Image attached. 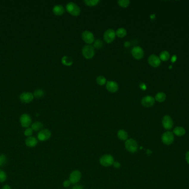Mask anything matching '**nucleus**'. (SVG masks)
<instances>
[{"label":"nucleus","mask_w":189,"mask_h":189,"mask_svg":"<svg viewBox=\"0 0 189 189\" xmlns=\"http://www.w3.org/2000/svg\"><path fill=\"white\" fill-rule=\"evenodd\" d=\"M66 10L70 15L73 16H78L81 13V9L79 6L73 2H69L66 6Z\"/></svg>","instance_id":"1"},{"label":"nucleus","mask_w":189,"mask_h":189,"mask_svg":"<svg viewBox=\"0 0 189 189\" xmlns=\"http://www.w3.org/2000/svg\"><path fill=\"white\" fill-rule=\"evenodd\" d=\"M124 147L126 149L131 153H135L138 149V143L135 139L132 138L128 139L125 141Z\"/></svg>","instance_id":"2"},{"label":"nucleus","mask_w":189,"mask_h":189,"mask_svg":"<svg viewBox=\"0 0 189 189\" xmlns=\"http://www.w3.org/2000/svg\"><path fill=\"white\" fill-rule=\"evenodd\" d=\"M82 54L86 59H92L95 54V48L91 44L86 45L83 47L82 50Z\"/></svg>","instance_id":"3"},{"label":"nucleus","mask_w":189,"mask_h":189,"mask_svg":"<svg viewBox=\"0 0 189 189\" xmlns=\"http://www.w3.org/2000/svg\"><path fill=\"white\" fill-rule=\"evenodd\" d=\"M115 162L114 158L111 154H104L99 159V162L102 166L109 167L112 166Z\"/></svg>","instance_id":"4"},{"label":"nucleus","mask_w":189,"mask_h":189,"mask_svg":"<svg viewBox=\"0 0 189 189\" xmlns=\"http://www.w3.org/2000/svg\"><path fill=\"white\" fill-rule=\"evenodd\" d=\"M161 139H162V143L166 145H170L174 142V134L171 131H165L162 135Z\"/></svg>","instance_id":"5"},{"label":"nucleus","mask_w":189,"mask_h":189,"mask_svg":"<svg viewBox=\"0 0 189 189\" xmlns=\"http://www.w3.org/2000/svg\"><path fill=\"white\" fill-rule=\"evenodd\" d=\"M116 31L113 29H108L104 33V41L107 43L112 42L116 38Z\"/></svg>","instance_id":"6"},{"label":"nucleus","mask_w":189,"mask_h":189,"mask_svg":"<svg viewBox=\"0 0 189 189\" xmlns=\"http://www.w3.org/2000/svg\"><path fill=\"white\" fill-rule=\"evenodd\" d=\"M81 38L86 43L88 44H91L93 43L95 41V37L93 33L90 31H84L82 33L81 35Z\"/></svg>","instance_id":"7"},{"label":"nucleus","mask_w":189,"mask_h":189,"mask_svg":"<svg viewBox=\"0 0 189 189\" xmlns=\"http://www.w3.org/2000/svg\"><path fill=\"white\" fill-rule=\"evenodd\" d=\"M81 178V173L78 170L73 171L69 175V180L73 184H76L80 181Z\"/></svg>","instance_id":"8"},{"label":"nucleus","mask_w":189,"mask_h":189,"mask_svg":"<svg viewBox=\"0 0 189 189\" xmlns=\"http://www.w3.org/2000/svg\"><path fill=\"white\" fill-rule=\"evenodd\" d=\"M131 53L132 56L137 60L142 59L144 55L143 48L139 46L134 47L132 50Z\"/></svg>","instance_id":"9"},{"label":"nucleus","mask_w":189,"mask_h":189,"mask_svg":"<svg viewBox=\"0 0 189 189\" xmlns=\"http://www.w3.org/2000/svg\"><path fill=\"white\" fill-rule=\"evenodd\" d=\"M162 125L163 127L167 130H169L173 127V120L169 116H164L162 119Z\"/></svg>","instance_id":"10"},{"label":"nucleus","mask_w":189,"mask_h":189,"mask_svg":"<svg viewBox=\"0 0 189 189\" xmlns=\"http://www.w3.org/2000/svg\"><path fill=\"white\" fill-rule=\"evenodd\" d=\"M51 136V133L49 130L47 129H42L38 134V139L41 142H45L50 139Z\"/></svg>","instance_id":"11"},{"label":"nucleus","mask_w":189,"mask_h":189,"mask_svg":"<svg viewBox=\"0 0 189 189\" xmlns=\"http://www.w3.org/2000/svg\"><path fill=\"white\" fill-rule=\"evenodd\" d=\"M155 98L151 96H144L141 100V104L143 107L149 108L153 107L155 104Z\"/></svg>","instance_id":"12"},{"label":"nucleus","mask_w":189,"mask_h":189,"mask_svg":"<svg viewBox=\"0 0 189 189\" xmlns=\"http://www.w3.org/2000/svg\"><path fill=\"white\" fill-rule=\"evenodd\" d=\"M148 62L151 67L154 68L158 67L161 64V60L158 56L155 54H151L148 57Z\"/></svg>","instance_id":"13"},{"label":"nucleus","mask_w":189,"mask_h":189,"mask_svg":"<svg viewBox=\"0 0 189 189\" xmlns=\"http://www.w3.org/2000/svg\"><path fill=\"white\" fill-rule=\"evenodd\" d=\"M20 123L23 127H29L32 123L31 116L27 114H23L21 116Z\"/></svg>","instance_id":"14"},{"label":"nucleus","mask_w":189,"mask_h":189,"mask_svg":"<svg viewBox=\"0 0 189 189\" xmlns=\"http://www.w3.org/2000/svg\"><path fill=\"white\" fill-rule=\"evenodd\" d=\"M106 87L108 92L112 93H116V92L118 91L119 88L117 83L112 81L107 82L106 84Z\"/></svg>","instance_id":"15"},{"label":"nucleus","mask_w":189,"mask_h":189,"mask_svg":"<svg viewBox=\"0 0 189 189\" xmlns=\"http://www.w3.org/2000/svg\"><path fill=\"white\" fill-rule=\"evenodd\" d=\"M19 98H20V100L23 103H28L33 100L34 96L32 93L30 92H24L21 94Z\"/></svg>","instance_id":"16"},{"label":"nucleus","mask_w":189,"mask_h":189,"mask_svg":"<svg viewBox=\"0 0 189 189\" xmlns=\"http://www.w3.org/2000/svg\"><path fill=\"white\" fill-rule=\"evenodd\" d=\"M25 143L27 147H33L37 145L38 140L34 136H29L26 139Z\"/></svg>","instance_id":"17"},{"label":"nucleus","mask_w":189,"mask_h":189,"mask_svg":"<svg viewBox=\"0 0 189 189\" xmlns=\"http://www.w3.org/2000/svg\"><path fill=\"white\" fill-rule=\"evenodd\" d=\"M53 12L55 15L62 16L64 13L65 9L61 4H57L53 8Z\"/></svg>","instance_id":"18"},{"label":"nucleus","mask_w":189,"mask_h":189,"mask_svg":"<svg viewBox=\"0 0 189 189\" xmlns=\"http://www.w3.org/2000/svg\"><path fill=\"white\" fill-rule=\"evenodd\" d=\"M117 136L118 138L122 141H126L128 138V134L127 131L124 129H120L118 132Z\"/></svg>","instance_id":"19"},{"label":"nucleus","mask_w":189,"mask_h":189,"mask_svg":"<svg viewBox=\"0 0 189 189\" xmlns=\"http://www.w3.org/2000/svg\"><path fill=\"white\" fill-rule=\"evenodd\" d=\"M173 134L178 136H182L186 134L185 129L182 127H175L173 130Z\"/></svg>","instance_id":"20"},{"label":"nucleus","mask_w":189,"mask_h":189,"mask_svg":"<svg viewBox=\"0 0 189 189\" xmlns=\"http://www.w3.org/2000/svg\"><path fill=\"white\" fill-rule=\"evenodd\" d=\"M62 63L64 66H70L73 64V61L71 57L68 56H65L62 58Z\"/></svg>","instance_id":"21"},{"label":"nucleus","mask_w":189,"mask_h":189,"mask_svg":"<svg viewBox=\"0 0 189 189\" xmlns=\"http://www.w3.org/2000/svg\"><path fill=\"white\" fill-rule=\"evenodd\" d=\"M43 124L40 122H36L32 124V129L33 131H40L42 130Z\"/></svg>","instance_id":"22"},{"label":"nucleus","mask_w":189,"mask_h":189,"mask_svg":"<svg viewBox=\"0 0 189 189\" xmlns=\"http://www.w3.org/2000/svg\"><path fill=\"white\" fill-rule=\"evenodd\" d=\"M166 94L164 92H159L155 96V100L159 103H162L166 99Z\"/></svg>","instance_id":"23"},{"label":"nucleus","mask_w":189,"mask_h":189,"mask_svg":"<svg viewBox=\"0 0 189 189\" xmlns=\"http://www.w3.org/2000/svg\"><path fill=\"white\" fill-rule=\"evenodd\" d=\"M159 58L161 61H164V62H166L168 60H169V59L170 58V53L169 52L166 51V50H164L162 51L160 56H159Z\"/></svg>","instance_id":"24"},{"label":"nucleus","mask_w":189,"mask_h":189,"mask_svg":"<svg viewBox=\"0 0 189 189\" xmlns=\"http://www.w3.org/2000/svg\"><path fill=\"white\" fill-rule=\"evenodd\" d=\"M127 34V31L124 28H120L116 31V35L119 38H124Z\"/></svg>","instance_id":"25"},{"label":"nucleus","mask_w":189,"mask_h":189,"mask_svg":"<svg viewBox=\"0 0 189 189\" xmlns=\"http://www.w3.org/2000/svg\"><path fill=\"white\" fill-rule=\"evenodd\" d=\"M100 1L99 0H84V2L85 4L89 7L96 6L100 3Z\"/></svg>","instance_id":"26"},{"label":"nucleus","mask_w":189,"mask_h":189,"mask_svg":"<svg viewBox=\"0 0 189 189\" xmlns=\"http://www.w3.org/2000/svg\"><path fill=\"white\" fill-rule=\"evenodd\" d=\"M103 46H104L103 42L100 39L95 40V41L93 43V47H94V48H96V49H98V50L101 49Z\"/></svg>","instance_id":"27"},{"label":"nucleus","mask_w":189,"mask_h":189,"mask_svg":"<svg viewBox=\"0 0 189 189\" xmlns=\"http://www.w3.org/2000/svg\"><path fill=\"white\" fill-rule=\"evenodd\" d=\"M96 81V83H97V84H99V85H101V86L106 84V83H107L106 78L104 77V76H98L97 77Z\"/></svg>","instance_id":"28"},{"label":"nucleus","mask_w":189,"mask_h":189,"mask_svg":"<svg viewBox=\"0 0 189 189\" xmlns=\"http://www.w3.org/2000/svg\"><path fill=\"white\" fill-rule=\"evenodd\" d=\"M131 3L129 0H119L118 1V4L120 7L122 8L127 7Z\"/></svg>","instance_id":"29"},{"label":"nucleus","mask_w":189,"mask_h":189,"mask_svg":"<svg viewBox=\"0 0 189 189\" xmlns=\"http://www.w3.org/2000/svg\"><path fill=\"white\" fill-rule=\"evenodd\" d=\"M44 92L43 90L42 89H37L36 90H35L34 94H33V96L34 97L36 98H42L43 96H44Z\"/></svg>","instance_id":"30"},{"label":"nucleus","mask_w":189,"mask_h":189,"mask_svg":"<svg viewBox=\"0 0 189 189\" xmlns=\"http://www.w3.org/2000/svg\"><path fill=\"white\" fill-rule=\"evenodd\" d=\"M7 162V157L4 155H0V168L5 165Z\"/></svg>","instance_id":"31"},{"label":"nucleus","mask_w":189,"mask_h":189,"mask_svg":"<svg viewBox=\"0 0 189 189\" xmlns=\"http://www.w3.org/2000/svg\"><path fill=\"white\" fill-rule=\"evenodd\" d=\"M7 179V174L2 170H0V182H4Z\"/></svg>","instance_id":"32"},{"label":"nucleus","mask_w":189,"mask_h":189,"mask_svg":"<svg viewBox=\"0 0 189 189\" xmlns=\"http://www.w3.org/2000/svg\"><path fill=\"white\" fill-rule=\"evenodd\" d=\"M33 133V130L32 129V127H28L24 132V134L26 136L29 137V136H32Z\"/></svg>","instance_id":"33"},{"label":"nucleus","mask_w":189,"mask_h":189,"mask_svg":"<svg viewBox=\"0 0 189 189\" xmlns=\"http://www.w3.org/2000/svg\"><path fill=\"white\" fill-rule=\"evenodd\" d=\"M71 184V183L70 182L69 180L68 179V180H66L64 182H63V186L65 187V188H68L69 187L70 185Z\"/></svg>","instance_id":"34"},{"label":"nucleus","mask_w":189,"mask_h":189,"mask_svg":"<svg viewBox=\"0 0 189 189\" xmlns=\"http://www.w3.org/2000/svg\"><path fill=\"white\" fill-rule=\"evenodd\" d=\"M139 86V88L142 90H146L147 89V85L144 83H143V82L140 83Z\"/></svg>","instance_id":"35"},{"label":"nucleus","mask_w":189,"mask_h":189,"mask_svg":"<svg viewBox=\"0 0 189 189\" xmlns=\"http://www.w3.org/2000/svg\"><path fill=\"white\" fill-rule=\"evenodd\" d=\"M112 165L113 166V167H114L115 168H116V169H119V168H120V167H121V164H120V162H114Z\"/></svg>","instance_id":"36"},{"label":"nucleus","mask_w":189,"mask_h":189,"mask_svg":"<svg viewBox=\"0 0 189 189\" xmlns=\"http://www.w3.org/2000/svg\"><path fill=\"white\" fill-rule=\"evenodd\" d=\"M72 189H84V188L82 186L80 185H75L74 186Z\"/></svg>","instance_id":"37"},{"label":"nucleus","mask_w":189,"mask_h":189,"mask_svg":"<svg viewBox=\"0 0 189 189\" xmlns=\"http://www.w3.org/2000/svg\"><path fill=\"white\" fill-rule=\"evenodd\" d=\"M185 160L188 164H189V151H187L185 154Z\"/></svg>","instance_id":"38"},{"label":"nucleus","mask_w":189,"mask_h":189,"mask_svg":"<svg viewBox=\"0 0 189 189\" xmlns=\"http://www.w3.org/2000/svg\"><path fill=\"white\" fill-rule=\"evenodd\" d=\"M176 59H177V57H176V56L175 55V56H174L172 57V58H171V62L174 63V62L176 61Z\"/></svg>","instance_id":"39"},{"label":"nucleus","mask_w":189,"mask_h":189,"mask_svg":"<svg viewBox=\"0 0 189 189\" xmlns=\"http://www.w3.org/2000/svg\"><path fill=\"white\" fill-rule=\"evenodd\" d=\"M2 189H11V188L8 185H5L4 187L2 188Z\"/></svg>","instance_id":"40"},{"label":"nucleus","mask_w":189,"mask_h":189,"mask_svg":"<svg viewBox=\"0 0 189 189\" xmlns=\"http://www.w3.org/2000/svg\"><path fill=\"white\" fill-rule=\"evenodd\" d=\"M124 46L126 47H128L130 46V43L128 42H126L124 43Z\"/></svg>","instance_id":"41"}]
</instances>
